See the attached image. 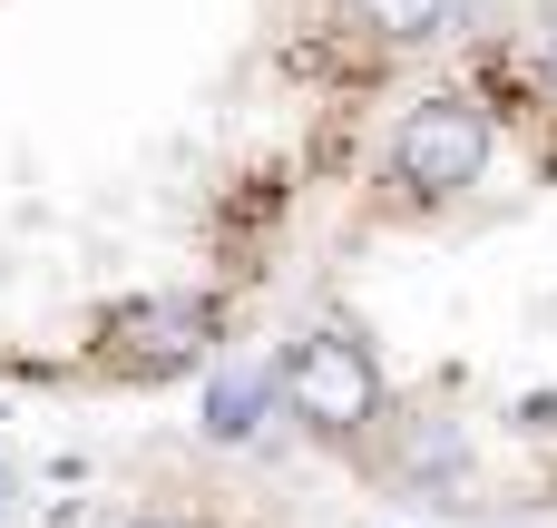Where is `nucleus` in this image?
I'll use <instances>...</instances> for the list:
<instances>
[{"instance_id": "nucleus-2", "label": "nucleus", "mask_w": 557, "mask_h": 528, "mask_svg": "<svg viewBox=\"0 0 557 528\" xmlns=\"http://www.w3.org/2000/svg\"><path fill=\"white\" fill-rule=\"evenodd\" d=\"M284 392H294V412H304L313 431H333V441H352L362 421H382V363H372L352 333H304V343L284 353Z\"/></svg>"}, {"instance_id": "nucleus-1", "label": "nucleus", "mask_w": 557, "mask_h": 528, "mask_svg": "<svg viewBox=\"0 0 557 528\" xmlns=\"http://www.w3.org/2000/svg\"><path fill=\"white\" fill-rule=\"evenodd\" d=\"M480 167H490V118L470 88H441L392 127V176L411 196H460V186H480Z\"/></svg>"}, {"instance_id": "nucleus-3", "label": "nucleus", "mask_w": 557, "mask_h": 528, "mask_svg": "<svg viewBox=\"0 0 557 528\" xmlns=\"http://www.w3.org/2000/svg\"><path fill=\"white\" fill-rule=\"evenodd\" d=\"M215 343V294H147L127 314H108V372L127 382H166Z\"/></svg>"}, {"instance_id": "nucleus-9", "label": "nucleus", "mask_w": 557, "mask_h": 528, "mask_svg": "<svg viewBox=\"0 0 557 528\" xmlns=\"http://www.w3.org/2000/svg\"><path fill=\"white\" fill-rule=\"evenodd\" d=\"M548 88H557V39H548Z\"/></svg>"}, {"instance_id": "nucleus-7", "label": "nucleus", "mask_w": 557, "mask_h": 528, "mask_svg": "<svg viewBox=\"0 0 557 528\" xmlns=\"http://www.w3.org/2000/svg\"><path fill=\"white\" fill-rule=\"evenodd\" d=\"M10 500H20V480H10V461H0V519H10Z\"/></svg>"}, {"instance_id": "nucleus-6", "label": "nucleus", "mask_w": 557, "mask_h": 528, "mask_svg": "<svg viewBox=\"0 0 557 528\" xmlns=\"http://www.w3.org/2000/svg\"><path fill=\"white\" fill-rule=\"evenodd\" d=\"M392 461H401V480H421V490H450V480H460V431H450V421H411Z\"/></svg>"}, {"instance_id": "nucleus-4", "label": "nucleus", "mask_w": 557, "mask_h": 528, "mask_svg": "<svg viewBox=\"0 0 557 528\" xmlns=\"http://www.w3.org/2000/svg\"><path fill=\"white\" fill-rule=\"evenodd\" d=\"M274 392H284V372H215L206 382V431L215 441H255L264 412H274Z\"/></svg>"}, {"instance_id": "nucleus-8", "label": "nucleus", "mask_w": 557, "mask_h": 528, "mask_svg": "<svg viewBox=\"0 0 557 528\" xmlns=\"http://www.w3.org/2000/svg\"><path fill=\"white\" fill-rule=\"evenodd\" d=\"M137 528H186V519H137Z\"/></svg>"}, {"instance_id": "nucleus-5", "label": "nucleus", "mask_w": 557, "mask_h": 528, "mask_svg": "<svg viewBox=\"0 0 557 528\" xmlns=\"http://www.w3.org/2000/svg\"><path fill=\"white\" fill-rule=\"evenodd\" d=\"M352 20H362L382 49H411V39L460 29V0H352Z\"/></svg>"}]
</instances>
